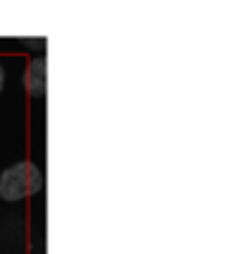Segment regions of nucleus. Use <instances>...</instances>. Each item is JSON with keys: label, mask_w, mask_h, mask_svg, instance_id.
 Segmentation results:
<instances>
[{"label": "nucleus", "mask_w": 236, "mask_h": 254, "mask_svg": "<svg viewBox=\"0 0 236 254\" xmlns=\"http://www.w3.org/2000/svg\"><path fill=\"white\" fill-rule=\"evenodd\" d=\"M44 188L41 168L31 160H18L0 173V198L3 201H23Z\"/></svg>", "instance_id": "nucleus-1"}, {"label": "nucleus", "mask_w": 236, "mask_h": 254, "mask_svg": "<svg viewBox=\"0 0 236 254\" xmlns=\"http://www.w3.org/2000/svg\"><path fill=\"white\" fill-rule=\"evenodd\" d=\"M46 56H36L26 64V74H23V84L26 92L31 97H44L46 94Z\"/></svg>", "instance_id": "nucleus-2"}, {"label": "nucleus", "mask_w": 236, "mask_h": 254, "mask_svg": "<svg viewBox=\"0 0 236 254\" xmlns=\"http://www.w3.org/2000/svg\"><path fill=\"white\" fill-rule=\"evenodd\" d=\"M3 84H5V71H3V64H0V92H3Z\"/></svg>", "instance_id": "nucleus-3"}]
</instances>
